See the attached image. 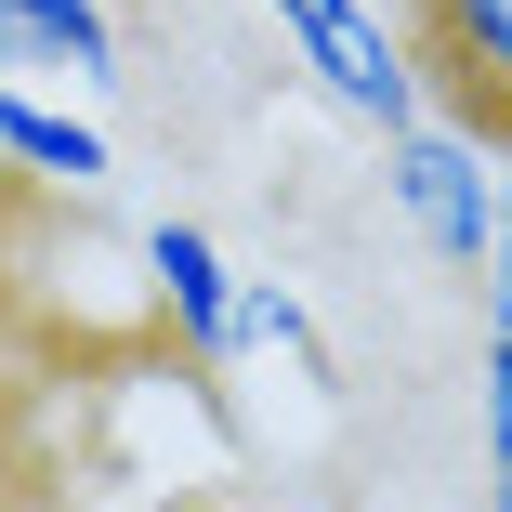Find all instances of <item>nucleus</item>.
Returning a JSON list of instances; mask_svg holds the SVG:
<instances>
[{"label": "nucleus", "instance_id": "f257e3e1", "mask_svg": "<svg viewBox=\"0 0 512 512\" xmlns=\"http://www.w3.org/2000/svg\"><path fill=\"white\" fill-rule=\"evenodd\" d=\"M381 145H394L381 184H394V211L421 224V250L473 276V263L499 250V171H486V145H473V132H434V119H407V132H381Z\"/></svg>", "mask_w": 512, "mask_h": 512}, {"label": "nucleus", "instance_id": "f03ea898", "mask_svg": "<svg viewBox=\"0 0 512 512\" xmlns=\"http://www.w3.org/2000/svg\"><path fill=\"white\" fill-rule=\"evenodd\" d=\"M263 14L289 27L302 66H316V92H329V106H355L368 132H407V119H421V66L381 40L368 0H263Z\"/></svg>", "mask_w": 512, "mask_h": 512}, {"label": "nucleus", "instance_id": "7ed1b4c3", "mask_svg": "<svg viewBox=\"0 0 512 512\" xmlns=\"http://www.w3.org/2000/svg\"><path fill=\"white\" fill-rule=\"evenodd\" d=\"M421 66L473 106V132H512V0H421Z\"/></svg>", "mask_w": 512, "mask_h": 512}, {"label": "nucleus", "instance_id": "20e7f679", "mask_svg": "<svg viewBox=\"0 0 512 512\" xmlns=\"http://www.w3.org/2000/svg\"><path fill=\"white\" fill-rule=\"evenodd\" d=\"M145 276H158V302H171L184 355L224 368V355H237V263L211 250V224H145Z\"/></svg>", "mask_w": 512, "mask_h": 512}, {"label": "nucleus", "instance_id": "39448f33", "mask_svg": "<svg viewBox=\"0 0 512 512\" xmlns=\"http://www.w3.org/2000/svg\"><path fill=\"white\" fill-rule=\"evenodd\" d=\"M0 66L106 79V66H119V14H106V0H0Z\"/></svg>", "mask_w": 512, "mask_h": 512}, {"label": "nucleus", "instance_id": "423d86ee", "mask_svg": "<svg viewBox=\"0 0 512 512\" xmlns=\"http://www.w3.org/2000/svg\"><path fill=\"white\" fill-rule=\"evenodd\" d=\"M0 158H27L53 184H106L119 171V145L92 132V119H66V106H40V92H0Z\"/></svg>", "mask_w": 512, "mask_h": 512}, {"label": "nucleus", "instance_id": "0eeeda50", "mask_svg": "<svg viewBox=\"0 0 512 512\" xmlns=\"http://www.w3.org/2000/svg\"><path fill=\"white\" fill-rule=\"evenodd\" d=\"M263 342H276V355H316V329H302V302H289L276 276H237V355H263Z\"/></svg>", "mask_w": 512, "mask_h": 512}, {"label": "nucleus", "instance_id": "6e6552de", "mask_svg": "<svg viewBox=\"0 0 512 512\" xmlns=\"http://www.w3.org/2000/svg\"><path fill=\"white\" fill-rule=\"evenodd\" d=\"M486 499L512 512V342H486Z\"/></svg>", "mask_w": 512, "mask_h": 512}, {"label": "nucleus", "instance_id": "1a4fd4ad", "mask_svg": "<svg viewBox=\"0 0 512 512\" xmlns=\"http://www.w3.org/2000/svg\"><path fill=\"white\" fill-rule=\"evenodd\" d=\"M486 263H499V276H512V171H499V250H486Z\"/></svg>", "mask_w": 512, "mask_h": 512}, {"label": "nucleus", "instance_id": "9d476101", "mask_svg": "<svg viewBox=\"0 0 512 512\" xmlns=\"http://www.w3.org/2000/svg\"><path fill=\"white\" fill-rule=\"evenodd\" d=\"M0 512H27V499H0Z\"/></svg>", "mask_w": 512, "mask_h": 512}]
</instances>
